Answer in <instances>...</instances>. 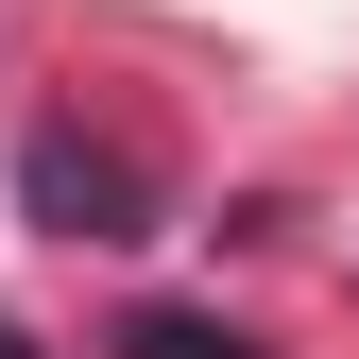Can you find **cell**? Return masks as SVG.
Segmentation results:
<instances>
[{"mask_svg":"<svg viewBox=\"0 0 359 359\" xmlns=\"http://www.w3.org/2000/svg\"><path fill=\"white\" fill-rule=\"evenodd\" d=\"M18 189H34V222H52V240H137V154H86V137H34L18 154Z\"/></svg>","mask_w":359,"mask_h":359,"instance_id":"6da1fadb","label":"cell"},{"mask_svg":"<svg viewBox=\"0 0 359 359\" xmlns=\"http://www.w3.org/2000/svg\"><path fill=\"white\" fill-rule=\"evenodd\" d=\"M120 359H257V325H222V308H137Z\"/></svg>","mask_w":359,"mask_h":359,"instance_id":"7a4b0ae2","label":"cell"},{"mask_svg":"<svg viewBox=\"0 0 359 359\" xmlns=\"http://www.w3.org/2000/svg\"><path fill=\"white\" fill-rule=\"evenodd\" d=\"M0 359H34V342H18V325H0Z\"/></svg>","mask_w":359,"mask_h":359,"instance_id":"3957f363","label":"cell"}]
</instances>
